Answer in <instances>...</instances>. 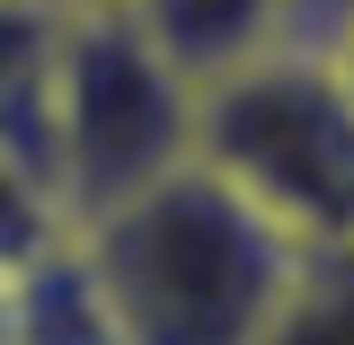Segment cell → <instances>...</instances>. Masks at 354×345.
Here are the masks:
<instances>
[{
  "label": "cell",
  "instance_id": "obj_1",
  "mask_svg": "<svg viewBox=\"0 0 354 345\" xmlns=\"http://www.w3.org/2000/svg\"><path fill=\"white\" fill-rule=\"evenodd\" d=\"M71 230L115 301L124 345H248L301 248L204 160L151 177L142 195L71 221Z\"/></svg>",
  "mask_w": 354,
  "mask_h": 345
},
{
  "label": "cell",
  "instance_id": "obj_2",
  "mask_svg": "<svg viewBox=\"0 0 354 345\" xmlns=\"http://www.w3.org/2000/svg\"><path fill=\"white\" fill-rule=\"evenodd\" d=\"M195 160L301 248L354 239V106L319 44H274L195 88Z\"/></svg>",
  "mask_w": 354,
  "mask_h": 345
},
{
  "label": "cell",
  "instance_id": "obj_3",
  "mask_svg": "<svg viewBox=\"0 0 354 345\" xmlns=\"http://www.w3.org/2000/svg\"><path fill=\"white\" fill-rule=\"evenodd\" d=\"M44 106H53V195L71 221L195 160V88L142 44L124 9L62 18L44 62Z\"/></svg>",
  "mask_w": 354,
  "mask_h": 345
},
{
  "label": "cell",
  "instance_id": "obj_4",
  "mask_svg": "<svg viewBox=\"0 0 354 345\" xmlns=\"http://www.w3.org/2000/svg\"><path fill=\"white\" fill-rule=\"evenodd\" d=\"M124 18L142 27V44L186 88H204L221 71L274 53V44H292V9L283 0H124Z\"/></svg>",
  "mask_w": 354,
  "mask_h": 345
},
{
  "label": "cell",
  "instance_id": "obj_5",
  "mask_svg": "<svg viewBox=\"0 0 354 345\" xmlns=\"http://www.w3.org/2000/svg\"><path fill=\"white\" fill-rule=\"evenodd\" d=\"M0 292H9V345H124L115 301H106V283L88 265L80 230H62L53 248L9 265Z\"/></svg>",
  "mask_w": 354,
  "mask_h": 345
},
{
  "label": "cell",
  "instance_id": "obj_6",
  "mask_svg": "<svg viewBox=\"0 0 354 345\" xmlns=\"http://www.w3.org/2000/svg\"><path fill=\"white\" fill-rule=\"evenodd\" d=\"M248 345H354V239H310Z\"/></svg>",
  "mask_w": 354,
  "mask_h": 345
},
{
  "label": "cell",
  "instance_id": "obj_7",
  "mask_svg": "<svg viewBox=\"0 0 354 345\" xmlns=\"http://www.w3.org/2000/svg\"><path fill=\"white\" fill-rule=\"evenodd\" d=\"M62 230H71V213L53 204V186L27 177L9 151H0V274H9V265H27L36 248H53Z\"/></svg>",
  "mask_w": 354,
  "mask_h": 345
},
{
  "label": "cell",
  "instance_id": "obj_8",
  "mask_svg": "<svg viewBox=\"0 0 354 345\" xmlns=\"http://www.w3.org/2000/svg\"><path fill=\"white\" fill-rule=\"evenodd\" d=\"M53 36H62V9L53 0H0V97L44 71Z\"/></svg>",
  "mask_w": 354,
  "mask_h": 345
},
{
  "label": "cell",
  "instance_id": "obj_9",
  "mask_svg": "<svg viewBox=\"0 0 354 345\" xmlns=\"http://www.w3.org/2000/svg\"><path fill=\"white\" fill-rule=\"evenodd\" d=\"M292 9V44H328L337 27H354V0H283Z\"/></svg>",
  "mask_w": 354,
  "mask_h": 345
},
{
  "label": "cell",
  "instance_id": "obj_10",
  "mask_svg": "<svg viewBox=\"0 0 354 345\" xmlns=\"http://www.w3.org/2000/svg\"><path fill=\"white\" fill-rule=\"evenodd\" d=\"M319 53H328V71H337V88H346V106H354V27H337Z\"/></svg>",
  "mask_w": 354,
  "mask_h": 345
},
{
  "label": "cell",
  "instance_id": "obj_11",
  "mask_svg": "<svg viewBox=\"0 0 354 345\" xmlns=\"http://www.w3.org/2000/svg\"><path fill=\"white\" fill-rule=\"evenodd\" d=\"M62 18H97V9H124V0H53Z\"/></svg>",
  "mask_w": 354,
  "mask_h": 345
},
{
  "label": "cell",
  "instance_id": "obj_12",
  "mask_svg": "<svg viewBox=\"0 0 354 345\" xmlns=\"http://www.w3.org/2000/svg\"><path fill=\"white\" fill-rule=\"evenodd\" d=\"M0 345H9V292H0Z\"/></svg>",
  "mask_w": 354,
  "mask_h": 345
}]
</instances>
